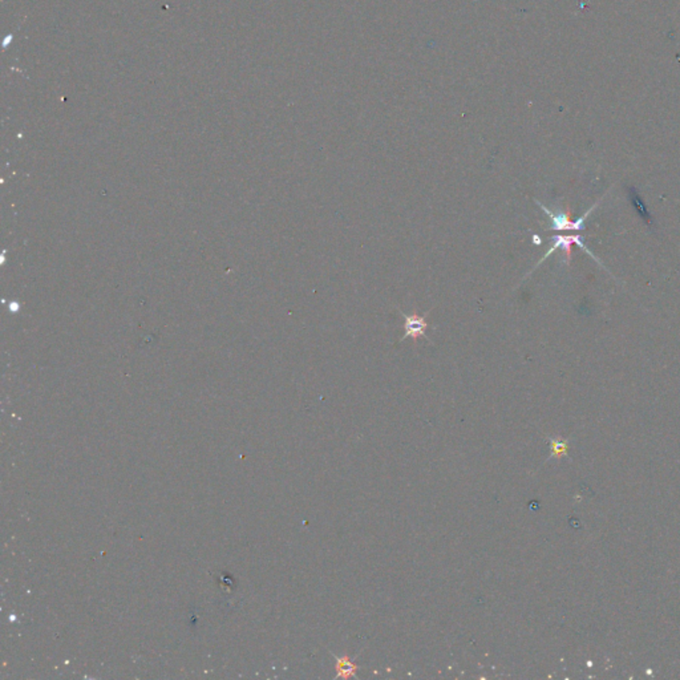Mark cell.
Instances as JSON below:
<instances>
[{"label": "cell", "instance_id": "obj_5", "mask_svg": "<svg viewBox=\"0 0 680 680\" xmlns=\"http://www.w3.org/2000/svg\"><path fill=\"white\" fill-rule=\"evenodd\" d=\"M630 196H631V199H632V203H634V206H635V209H637V212H638L639 214L642 215L646 222H647V223L650 225V223H651V221H652V219H651V215L647 213V210H646L645 203L642 202V199L639 198V194L637 193V190H635L634 188H631V189H630Z\"/></svg>", "mask_w": 680, "mask_h": 680}, {"label": "cell", "instance_id": "obj_2", "mask_svg": "<svg viewBox=\"0 0 680 680\" xmlns=\"http://www.w3.org/2000/svg\"><path fill=\"white\" fill-rule=\"evenodd\" d=\"M401 317L404 318V335L401 337L400 341L407 339V338H411L413 340V343H416L417 340L420 338H427L426 335V331L428 330V322H427V318H428V314H424V315H420V314H404L403 311H400Z\"/></svg>", "mask_w": 680, "mask_h": 680}, {"label": "cell", "instance_id": "obj_1", "mask_svg": "<svg viewBox=\"0 0 680 680\" xmlns=\"http://www.w3.org/2000/svg\"><path fill=\"white\" fill-rule=\"evenodd\" d=\"M537 205H539V208H541V209H542L546 214L550 217V221H552L550 229H552V230H583V229H585V221H586L588 215L590 214L591 212L597 208V205H595V206H592L590 210H588V212H586L585 214L582 215L581 218H578V219H575V221H574V219H572V217H570V213H568V212H565V213L562 212V213L555 214V213H553L552 210H549L546 206H543V205H542L541 202H538V201Z\"/></svg>", "mask_w": 680, "mask_h": 680}, {"label": "cell", "instance_id": "obj_6", "mask_svg": "<svg viewBox=\"0 0 680 680\" xmlns=\"http://www.w3.org/2000/svg\"><path fill=\"white\" fill-rule=\"evenodd\" d=\"M552 449H553V453H554V454H561V453H565V450H566V444L553 441V443H552Z\"/></svg>", "mask_w": 680, "mask_h": 680}, {"label": "cell", "instance_id": "obj_4", "mask_svg": "<svg viewBox=\"0 0 680 680\" xmlns=\"http://www.w3.org/2000/svg\"><path fill=\"white\" fill-rule=\"evenodd\" d=\"M357 670L358 667L351 662L347 657H343V658H337V671H338V677L340 678H351L357 674Z\"/></svg>", "mask_w": 680, "mask_h": 680}, {"label": "cell", "instance_id": "obj_3", "mask_svg": "<svg viewBox=\"0 0 680 680\" xmlns=\"http://www.w3.org/2000/svg\"><path fill=\"white\" fill-rule=\"evenodd\" d=\"M552 239H553V245H552L550 250L548 251V252H546V254L541 258V261L538 262L537 266H539L542 262H545V259H546L548 257H550V255H552V254H553L557 249H559V248L565 249V252H566V259L569 261V259H570V254H572V245H573V243L578 245L582 250L586 251L589 255H591V257H592V258H594L598 263H601V261H598V258H597V257H595V255H594V254L589 250V248L583 243V241H582V237H581V235H554Z\"/></svg>", "mask_w": 680, "mask_h": 680}]
</instances>
